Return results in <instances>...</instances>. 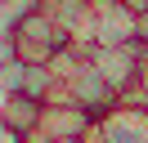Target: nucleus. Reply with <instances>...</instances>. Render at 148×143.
Wrapping results in <instances>:
<instances>
[{
  "label": "nucleus",
  "instance_id": "nucleus-1",
  "mask_svg": "<svg viewBox=\"0 0 148 143\" xmlns=\"http://www.w3.org/2000/svg\"><path fill=\"white\" fill-rule=\"evenodd\" d=\"M9 36H14V49H18V63H27V67H49V63L72 45V40L63 36V27H58L40 5L27 9Z\"/></svg>",
  "mask_w": 148,
  "mask_h": 143
},
{
  "label": "nucleus",
  "instance_id": "nucleus-2",
  "mask_svg": "<svg viewBox=\"0 0 148 143\" xmlns=\"http://www.w3.org/2000/svg\"><path fill=\"white\" fill-rule=\"evenodd\" d=\"M85 58L99 67V76L112 85L117 98H135L139 72H144V54H139V45H90Z\"/></svg>",
  "mask_w": 148,
  "mask_h": 143
},
{
  "label": "nucleus",
  "instance_id": "nucleus-3",
  "mask_svg": "<svg viewBox=\"0 0 148 143\" xmlns=\"http://www.w3.org/2000/svg\"><path fill=\"white\" fill-rule=\"evenodd\" d=\"M54 98H67V103L85 107V112H94V116H103L108 107H117V103H121V98L112 94V85L99 76V67H94L85 54H81V63H76V67L67 72L63 80H58V94H54Z\"/></svg>",
  "mask_w": 148,
  "mask_h": 143
},
{
  "label": "nucleus",
  "instance_id": "nucleus-4",
  "mask_svg": "<svg viewBox=\"0 0 148 143\" xmlns=\"http://www.w3.org/2000/svg\"><path fill=\"white\" fill-rule=\"evenodd\" d=\"M94 125L99 116L85 112V107L67 103V98H49L40 107V125H36V139L32 143H63V139H94Z\"/></svg>",
  "mask_w": 148,
  "mask_h": 143
},
{
  "label": "nucleus",
  "instance_id": "nucleus-5",
  "mask_svg": "<svg viewBox=\"0 0 148 143\" xmlns=\"http://www.w3.org/2000/svg\"><path fill=\"white\" fill-rule=\"evenodd\" d=\"M139 18L121 0H90V27H85V49L90 45H135Z\"/></svg>",
  "mask_w": 148,
  "mask_h": 143
},
{
  "label": "nucleus",
  "instance_id": "nucleus-6",
  "mask_svg": "<svg viewBox=\"0 0 148 143\" xmlns=\"http://www.w3.org/2000/svg\"><path fill=\"white\" fill-rule=\"evenodd\" d=\"M90 143H148V107L135 98H121L99 116Z\"/></svg>",
  "mask_w": 148,
  "mask_h": 143
},
{
  "label": "nucleus",
  "instance_id": "nucleus-7",
  "mask_svg": "<svg viewBox=\"0 0 148 143\" xmlns=\"http://www.w3.org/2000/svg\"><path fill=\"white\" fill-rule=\"evenodd\" d=\"M40 98H27V94H9L5 103H0V116H5V125L9 130H18L23 139H36V125H40Z\"/></svg>",
  "mask_w": 148,
  "mask_h": 143
},
{
  "label": "nucleus",
  "instance_id": "nucleus-8",
  "mask_svg": "<svg viewBox=\"0 0 148 143\" xmlns=\"http://www.w3.org/2000/svg\"><path fill=\"white\" fill-rule=\"evenodd\" d=\"M14 58H18V49H14V36H0V67H9Z\"/></svg>",
  "mask_w": 148,
  "mask_h": 143
},
{
  "label": "nucleus",
  "instance_id": "nucleus-9",
  "mask_svg": "<svg viewBox=\"0 0 148 143\" xmlns=\"http://www.w3.org/2000/svg\"><path fill=\"white\" fill-rule=\"evenodd\" d=\"M135 103L148 107V58H144V72H139V89H135Z\"/></svg>",
  "mask_w": 148,
  "mask_h": 143
},
{
  "label": "nucleus",
  "instance_id": "nucleus-10",
  "mask_svg": "<svg viewBox=\"0 0 148 143\" xmlns=\"http://www.w3.org/2000/svg\"><path fill=\"white\" fill-rule=\"evenodd\" d=\"M0 143H23V134L9 130V125H5V116H0Z\"/></svg>",
  "mask_w": 148,
  "mask_h": 143
},
{
  "label": "nucleus",
  "instance_id": "nucleus-11",
  "mask_svg": "<svg viewBox=\"0 0 148 143\" xmlns=\"http://www.w3.org/2000/svg\"><path fill=\"white\" fill-rule=\"evenodd\" d=\"M63 143H90V139H63Z\"/></svg>",
  "mask_w": 148,
  "mask_h": 143
},
{
  "label": "nucleus",
  "instance_id": "nucleus-12",
  "mask_svg": "<svg viewBox=\"0 0 148 143\" xmlns=\"http://www.w3.org/2000/svg\"><path fill=\"white\" fill-rule=\"evenodd\" d=\"M23 143H27V139H23Z\"/></svg>",
  "mask_w": 148,
  "mask_h": 143
}]
</instances>
